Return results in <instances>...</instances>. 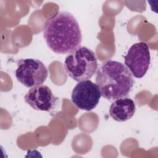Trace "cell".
Returning <instances> with one entry per match:
<instances>
[{"label": "cell", "mask_w": 158, "mask_h": 158, "mask_svg": "<svg viewBox=\"0 0 158 158\" xmlns=\"http://www.w3.org/2000/svg\"><path fill=\"white\" fill-rule=\"evenodd\" d=\"M136 106L135 102L129 98H121L115 99L109 108L110 116L115 121L125 122L135 114Z\"/></svg>", "instance_id": "cell-8"}, {"label": "cell", "mask_w": 158, "mask_h": 158, "mask_svg": "<svg viewBox=\"0 0 158 158\" xmlns=\"http://www.w3.org/2000/svg\"><path fill=\"white\" fill-rule=\"evenodd\" d=\"M125 64L135 78L143 77L151 63L149 48L144 42L133 44L125 56Z\"/></svg>", "instance_id": "cell-5"}, {"label": "cell", "mask_w": 158, "mask_h": 158, "mask_svg": "<svg viewBox=\"0 0 158 158\" xmlns=\"http://www.w3.org/2000/svg\"><path fill=\"white\" fill-rule=\"evenodd\" d=\"M24 99L33 109L46 112L53 110L58 101L51 89L43 85L31 87L25 95Z\"/></svg>", "instance_id": "cell-7"}, {"label": "cell", "mask_w": 158, "mask_h": 158, "mask_svg": "<svg viewBox=\"0 0 158 158\" xmlns=\"http://www.w3.org/2000/svg\"><path fill=\"white\" fill-rule=\"evenodd\" d=\"M48 48L59 54H70L79 48L82 34L78 21L67 11H59L48 19L43 30Z\"/></svg>", "instance_id": "cell-1"}, {"label": "cell", "mask_w": 158, "mask_h": 158, "mask_svg": "<svg viewBox=\"0 0 158 158\" xmlns=\"http://www.w3.org/2000/svg\"><path fill=\"white\" fill-rule=\"evenodd\" d=\"M64 67L67 75L76 81L90 79L98 69V60L95 53L85 46H80L68 55Z\"/></svg>", "instance_id": "cell-3"}, {"label": "cell", "mask_w": 158, "mask_h": 158, "mask_svg": "<svg viewBox=\"0 0 158 158\" xmlns=\"http://www.w3.org/2000/svg\"><path fill=\"white\" fill-rule=\"evenodd\" d=\"M101 93L98 86L89 80L79 81L73 88L72 102L78 109L90 111L98 104Z\"/></svg>", "instance_id": "cell-6"}, {"label": "cell", "mask_w": 158, "mask_h": 158, "mask_svg": "<svg viewBox=\"0 0 158 158\" xmlns=\"http://www.w3.org/2000/svg\"><path fill=\"white\" fill-rule=\"evenodd\" d=\"M134 83L132 74L122 62L108 60L97 69L96 84L99 88L101 96L107 99L115 100L127 96Z\"/></svg>", "instance_id": "cell-2"}, {"label": "cell", "mask_w": 158, "mask_h": 158, "mask_svg": "<svg viewBox=\"0 0 158 158\" xmlns=\"http://www.w3.org/2000/svg\"><path fill=\"white\" fill-rule=\"evenodd\" d=\"M17 65L15 77L21 84L27 88L41 85L48 77V69L40 60L32 58L20 59L17 61Z\"/></svg>", "instance_id": "cell-4"}]
</instances>
